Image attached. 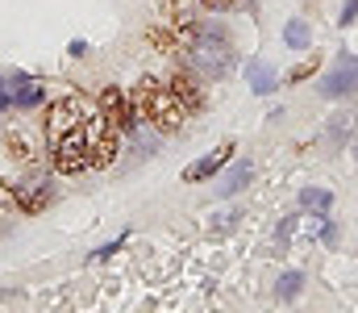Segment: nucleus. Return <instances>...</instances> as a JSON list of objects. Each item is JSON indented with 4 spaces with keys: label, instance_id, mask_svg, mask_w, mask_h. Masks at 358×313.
Instances as JSON below:
<instances>
[{
    "label": "nucleus",
    "instance_id": "1",
    "mask_svg": "<svg viewBox=\"0 0 358 313\" xmlns=\"http://www.w3.org/2000/svg\"><path fill=\"white\" fill-rule=\"evenodd\" d=\"M134 117L138 121H150L159 134H179L183 130V121H187V109L176 101V92L167 88V84H159V80H138V88H134Z\"/></svg>",
    "mask_w": 358,
    "mask_h": 313
},
{
    "label": "nucleus",
    "instance_id": "2",
    "mask_svg": "<svg viewBox=\"0 0 358 313\" xmlns=\"http://www.w3.org/2000/svg\"><path fill=\"white\" fill-rule=\"evenodd\" d=\"M96 113V104L84 101V97H63L46 109V142L55 138H80L84 142V125L88 117Z\"/></svg>",
    "mask_w": 358,
    "mask_h": 313
},
{
    "label": "nucleus",
    "instance_id": "3",
    "mask_svg": "<svg viewBox=\"0 0 358 313\" xmlns=\"http://www.w3.org/2000/svg\"><path fill=\"white\" fill-rule=\"evenodd\" d=\"M117 134H121V130H113V125L104 121L100 104H96V113H92L88 125H84V155H88V167H108V163L117 159Z\"/></svg>",
    "mask_w": 358,
    "mask_h": 313
},
{
    "label": "nucleus",
    "instance_id": "4",
    "mask_svg": "<svg viewBox=\"0 0 358 313\" xmlns=\"http://www.w3.org/2000/svg\"><path fill=\"white\" fill-rule=\"evenodd\" d=\"M187 55L200 63V71H204V76H225V71H229V42H225V34H221V29L200 25V38H196V46H192Z\"/></svg>",
    "mask_w": 358,
    "mask_h": 313
},
{
    "label": "nucleus",
    "instance_id": "5",
    "mask_svg": "<svg viewBox=\"0 0 358 313\" xmlns=\"http://www.w3.org/2000/svg\"><path fill=\"white\" fill-rule=\"evenodd\" d=\"M96 104H100V113H104V121H108L113 130L134 134V125H138V117H134V101H129L121 88H113V84H108V88L100 92V101H96Z\"/></svg>",
    "mask_w": 358,
    "mask_h": 313
},
{
    "label": "nucleus",
    "instance_id": "6",
    "mask_svg": "<svg viewBox=\"0 0 358 313\" xmlns=\"http://www.w3.org/2000/svg\"><path fill=\"white\" fill-rule=\"evenodd\" d=\"M50 197H55V193H50V180L38 176V172L13 184V205L21 209V213H42V209L50 205Z\"/></svg>",
    "mask_w": 358,
    "mask_h": 313
},
{
    "label": "nucleus",
    "instance_id": "7",
    "mask_svg": "<svg viewBox=\"0 0 358 313\" xmlns=\"http://www.w3.org/2000/svg\"><path fill=\"white\" fill-rule=\"evenodd\" d=\"M50 163H55L59 176H80V172H88L84 142H80V138H55V142H50Z\"/></svg>",
    "mask_w": 358,
    "mask_h": 313
},
{
    "label": "nucleus",
    "instance_id": "8",
    "mask_svg": "<svg viewBox=\"0 0 358 313\" xmlns=\"http://www.w3.org/2000/svg\"><path fill=\"white\" fill-rule=\"evenodd\" d=\"M167 88L176 92V101L183 104L187 113H200V109H204V88H200V80H196L187 67H176V71H171Z\"/></svg>",
    "mask_w": 358,
    "mask_h": 313
},
{
    "label": "nucleus",
    "instance_id": "9",
    "mask_svg": "<svg viewBox=\"0 0 358 313\" xmlns=\"http://www.w3.org/2000/svg\"><path fill=\"white\" fill-rule=\"evenodd\" d=\"M355 88H358V59H342V63L325 76V84H321L325 97H346V92H355Z\"/></svg>",
    "mask_w": 358,
    "mask_h": 313
},
{
    "label": "nucleus",
    "instance_id": "10",
    "mask_svg": "<svg viewBox=\"0 0 358 313\" xmlns=\"http://www.w3.org/2000/svg\"><path fill=\"white\" fill-rule=\"evenodd\" d=\"M234 155V142H225V146H217L213 155H204V159H196L187 172H183V180L187 184H200V180H208V176H217L221 167H225V159Z\"/></svg>",
    "mask_w": 358,
    "mask_h": 313
},
{
    "label": "nucleus",
    "instance_id": "11",
    "mask_svg": "<svg viewBox=\"0 0 358 313\" xmlns=\"http://www.w3.org/2000/svg\"><path fill=\"white\" fill-rule=\"evenodd\" d=\"M246 80H250V88H255L259 97H267V92H275V88H279L275 67H271V63H263V59H250V63H246Z\"/></svg>",
    "mask_w": 358,
    "mask_h": 313
},
{
    "label": "nucleus",
    "instance_id": "12",
    "mask_svg": "<svg viewBox=\"0 0 358 313\" xmlns=\"http://www.w3.org/2000/svg\"><path fill=\"white\" fill-rule=\"evenodd\" d=\"M250 176H255V167L242 159V163H234L225 176H221V184H217V197H238L246 184H250Z\"/></svg>",
    "mask_w": 358,
    "mask_h": 313
},
{
    "label": "nucleus",
    "instance_id": "13",
    "mask_svg": "<svg viewBox=\"0 0 358 313\" xmlns=\"http://www.w3.org/2000/svg\"><path fill=\"white\" fill-rule=\"evenodd\" d=\"M146 38H150V46H159L163 55H187V50H183V42L176 38V29L167 34V25H150V34H146Z\"/></svg>",
    "mask_w": 358,
    "mask_h": 313
},
{
    "label": "nucleus",
    "instance_id": "14",
    "mask_svg": "<svg viewBox=\"0 0 358 313\" xmlns=\"http://www.w3.org/2000/svg\"><path fill=\"white\" fill-rule=\"evenodd\" d=\"M42 101H46V88L34 84V80H21V88L13 92V104H17V109H38Z\"/></svg>",
    "mask_w": 358,
    "mask_h": 313
},
{
    "label": "nucleus",
    "instance_id": "15",
    "mask_svg": "<svg viewBox=\"0 0 358 313\" xmlns=\"http://www.w3.org/2000/svg\"><path fill=\"white\" fill-rule=\"evenodd\" d=\"M283 42H287L292 50H304V46L313 42V29H308V21H287V29H283Z\"/></svg>",
    "mask_w": 358,
    "mask_h": 313
},
{
    "label": "nucleus",
    "instance_id": "16",
    "mask_svg": "<svg viewBox=\"0 0 358 313\" xmlns=\"http://www.w3.org/2000/svg\"><path fill=\"white\" fill-rule=\"evenodd\" d=\"M300 288H304V276H300V272H283V276H279V284H275V293H279L283 301H296V297H300Z\"/></svg>",
    "mask_w": 358,
    "mask_h": 313
},
{
    "label": "nucleus",
    "instance_id": "17",
    "mask_svg": "<svg viewBox=\"0 0 358 313\" xmlns=\"http://www.w3.org/2000/svg\"><path fill=\"white\" fill-rule=\"evenodd\" d=\"M300 205L325 213V209L334 205V193H329V188H304V193H300Z\"/></svg>",
    "mask_w": 358,
    "mask_h": 313
},
{
    "label": "nucleus",
    "instance_id": "18",
    "mask_svg": "<svg viewBox=\"0 0 358 313\" xmlns=\"http://www.w3.org/2000/svg\"><path fill=\"white\" fill-rule=\"evenodd\" d=\"M317 63H321L317 55H313V59H304V63H296V67L287 71V84H304V80H308V76L317 71Z\"/></svg>",
    "mask_w": 358,
    "mask_h": 313
},
{
    "label": "nucleus",
    "instance_id": "19",
    "mask_svg": "<svg viewBox=\"0 0 358 313\" xmlns=\"http://www.w3.org/2000/svg\"><path fill=\"white\" fill-rule=\"evenodd\" d=\"M134 142H138V146H142L146 155H155V151H159V134H150V130H146L142 121L134 125Z\"/></svg>",
    "mask_w": 358,
    "mask_h": 313
},
{
    "label": "nucleus",
    "instance_id": "20",
    "mask_svg": "<svg viewBox=\"0 0 358 313\" xmlns=\"http://www.w3.org/2000/svg\"><path fill=\"white\" fill-rule=\"evenodd\" d=\"M4 142H8V151H13V159H29V142H25L21 134H8Z\"/></svg>",
    "mask_w": 358,
    "mask_h": 313
},
{
    "label": "nucleus",
    "instance_id": "21",
    "mask_svg": "<svg viewBox=\"0 0 358 313\" xmlns=\"http://www.w3.org/2000/svg\"><path fill=\"white\" fill-rule=\"evenodd\" d=\"M355 17H358V0H346V4H342V25H350Z\"/></svg>",
    "mask_w": 358,
    "mask_h": 313
},
{
    "label": "nucleus",
    "instance_id": "22",
    "mask_svg": "<svg viewBox=\"0 0 358 313\" xmlns=\"http://www.w3.org/2000/svg\"><path fill=\"white\" fill-rule=\"evenodd\" d=\"M204 8H213V13H229L234 8V0H200Z\"/></svg>",
    "mask_w": 358,
    "mask_h": 313
}]
</instances>
